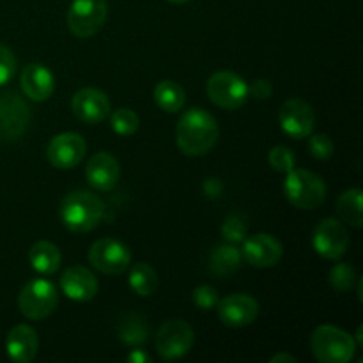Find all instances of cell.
<instances>
[{
  "instance_id": "6da1fadb",
  "label": "cell",
  "mask_w": 363,
  "mask_h": 363,
  "mask_svg": "<svg viewBox=\"0 0 363 363\" xmlns=\"http://www.w3.org/2000/svg\"><path fill=\"white\" fill-rule=\"evenodd\" d=\"M218 135L220 128L215 117L195 106L181 116L176 126V144L186 156H202L215 147Z\"/></svg>"
},
{
  "instance_id": "7a4b0ae2",
  "label": "cell",
  "mask_w": 363,
  "mask_h": 363,
  "mask_svg": "<svg viewBox=\"0 0 363 363\" xmlns=\"http://www.w3.org/2000/svg\"><path fill=\"white\" fill-rule=\"evenodd\" d=\"M105 215V204L98 195L85 190L67 194L60 202V220L71 233H89L96 229Z\"/></svg>"
},
{
  "instance_id": "3957f363",
  "label": "cell",
  "mask_w": 363,
  "mask_h": 363,
  "mask_svg": "<svg viewBox=\"0 0 363 363\" xmlns=\"http://www.w3.org/2000/svg\"><path fill=\"white\" fill-rule=\"evenodd\" d=\"M311 347L321 363H347L357 353V342L350 333L335 326L323 325L312 332Z\"/></svg>"
},
{
  "instance_id": "277c9868",
  "label": "cell",
  "mask_w": 363,
  "mask_h": 363,
  "mask_svg": "<svg viewBox=\"0 0 363 363\" xmlns=\"http://www.w3.org/2000/svg\"><path fill=\"white\" fill-rule=\"evenodd\" d=\"M287 201L298 209H315L325 202L326 184L321 176L305 169H293L284 181Z\"/></svg>"
},
{
  "instance_id": "5b68a950",
  "label": "cell",
  "mask_w": 363,
  "mask_h": 363,
  "mask_svg": "<svg viewBox=\"0 0 363 363\" xmlns=\"http://www.w3.org/2000/svg\"><path fill=\"white\" fill-rule=\"evenodd\" d=\"M59 305L57 287L46 279H34L25 284L18 296V308L32 321L46 319Z\"/></svg>"
},
{
  "instance_id": "8992f818",
  "label": "cell",
  "mask_w": 363,
  "mask_h": 363,
  "mask_svg": "<svg viewBox=\"0 0 363 363\" xmlns=\"http://www.w3.org/2000/svg\"><path fill=\"white\" fill-rule=\"evenodd\" d=\"M209 99L216 106L225 110H236L247 103L250 91L248 84L233 71H218L211 74V78L206 84Z\"/></svg>"
},
{
  "instance_id": "52a82bcc",
  "label": "cell",
  "mask_w": 363,
  "mask_h": 363,
  "mask_svg": "<svg viewBox=\"0 0 363 363\" xmlns=\"http://www.w3.org/2000/svg\"><path fill=\"white\" fill-rule=\"evenodd\" d=\"M194 328L183 319H170L160 326L156 333L155 346L163 360H179L186 357L194 347Z\"/></svg>"
},
{
  "instance_id": "ba28073f",
  "label": "cell",
  "mask_w": 363,
  "mask_h": 363,
  "mask_svg": "<svg viewBox=\"0 0 363 363\" xmlns=\"http://www.w3.org/2000/svg\"><path fill=\"white\" fill-rule=\"evenodd\" d=\"M108 16L106 0H73L67 11V27L77 38H91L101 30Z\"/></svg>"
},
{
  "instance_id": "9c48e42d",
  "label": "cell",
  "mask_w": 363,
  "mask_h": 363,
  "mask_svg": "<svg viewBox=\"0 0 363 363\" xmlns=\"http://www.w3.org/2000/svg\"><path fill=\"white\" fill-rule=\"evenodd\" d=\"M30 106L16 92L0 94V140L14 142L30 124Z\"/></svg>"
},
{
  "instance_id": "30bf717a",
  "label": "cell",
  "mask_w": 363,
  "mask_h": 363,
  "mask_svg": "<svg viewBox=\"0 0 363 363\" xmlns=\"http://www.w3.org/2000/svg\"><path fill=\"white\" fill-rule=\"evenodd\" d=\"M89 262L105 275H121L130 266L131 250L116 238H101L89 250Z\"/></svg>"
},
{
  "instance_id": "8fae6325",
  "label": "cell",
  "mask_w": 363,
  "mask_h": 363,
  "mask_svg": "<svg viewBox=\"0 0 363 363\" xmlns=\"http://www.w3.org/2000/svg\"><path fill=\"white\" fill-rule=\"evenodd\" d=\"M312 247L321 257L335 261L342 257L350 248V234L339 220L326 218L314 229Z\"/></svg>"
},
{
  "instance_id": "7c38bea8",
  "label": "cell",
  "mask_w": 363,
  "mask_h": 363,
  "mask_svg": "<svg viewBox=\"0 0 363 363\" xmlns=\"http://www.w3.org/2000/svg\"><path fill=\"white\" fill-rule=\"evenodd\" d=\"M280 128L286 135L301 140L311 137L315 128V113L303 99H287L279 112Z\"/></svg>"
},
{
  "instance_id": "4fadbf2b",
  "label": "cell",
  "mask_w": 363,
  "mask_h": 363,
  "mask_svg": "<svg viewBox=\"0 0 363 363\" xmlns=\"http://www.w3.org/2000/svg\"><path fill=\"white\" fill-rule=\"evenodd\" d=\"M87 144L78 133H60L50 140L46 156L55 169H74L84 160Z\"/></svg>"
},
{
  "instance_id": "5bb4252c",
  "label": "cell",
  "mask_w": 363,
  "mask_h": 363,
  "mask_svg": "<svg viewBox=\"0 0 363 363\" xmlns=\"http://www.w3.org/2000/svg\"><path fill=\"white\" fill-rule=\"evenodd\" d=\"M220 321L230 328L252 325L259 315V303L250 294H230L216 303Z\"/></svg>"
},
{
  "instance_id": "9a60e30c",
  "label": "cell",
  "mask_w": 363,
  "mask_h": 363,
  "mask_svg": "<svg viewBox=\"0 0 363 363\" xmlns=\"http://www.w3.org/2000/svg\"><path fill=\"white\" fill-rule=\"evenodd\" d=\"M243 259L254 268H273L282 259V243L272 234H254L243 240Z\"/></svg>"
},
{
  "instance_id": "2e32d148",
  "label": "cell",
  "mask_w": 363,
  "mask_h": 363,
  "mask_svg": "<svg viewBox=\"0 0 363 363\" xmlns=\"http://www.w3.org/2000/svg\"><path fill=\"white\" fill-rule=\"evenodd\" d=\"M71 108H73L77 119H80L82 123L98 124L108 117L110 99L99 89L85 87L73 96Z\"/></svg>"
},
{
  "instance_id": "e0dca14e",
  "label": "cell",
  "mask_w": 363,
  "mask_h": 363,
  "mask_svg": "<svg viewBox=\"0 0 363 363\" xmlns=\"http://www.w3.org/2000/svg\"><path fill=\"white\" fill-rule=\"evenodd\" d=\"M60 289L73 301H91L98 294V279L84 266H69L60 277Z\"/></svg>"
},
{
  "instance_id": "ac0fdd59",
  "label": "cell",
  "mask_w": 363,
  "mask_h": 363,
  "mask_svg": "<svg viewBox=\"0 0 363 363\" xmlns=\"http://www.w3.org/2000/svg\"><path fill=\"white\" fill-rule=\"evenodd\" d=\"M121 177V167L108 152H96L85 167V179L94 190L110 191Z\"/></svg>"
},
{
  "instance_id": "d6986e66",
  "label": "cell",
  "mask_w": 363,
  "mask_h": 363,
  "mask_svg": "<svg viewBox=\"0 0 363 363\" xmlns=\"http://www.w3.org/2000/svg\"><path fill=\"white\" fill-rule=\"evenodd\" d=\"M20 85L23 89V94L32 101H46L53 94L55 80L48 67L38 62H30L21 71Z\"/></svg>"
},
{
  "instance_id": "ffe728a7",
  "label": "cell",
  "mask_w": 363,
  "mask_h": 363,
  "mask_svg": "<svg viewBox=\"0 0 363 363\" xmlns=\"http://www.w3.org/2000/svg\"><path fill=\"white\" fill-rule=\"evenodd\" d=\"M39 350L38 333L32 326L18 325L7 333L6 351L7 357L16 363H28L35 358Z\"/></svg>"
},
{
  "instance_id": "44dd1931",
  "label": "cell",
  "mask_w": 363,
  "mask_h": 363,
  "mask_svg": "<svg viewBox=\"0 0 363 363\" xmlns=\"http://www.w3.org/2000/svg\"><path fill=\"white\" fill-rule=\"evenodd\" d=\"M28 261H30L34 272L41 273V275H53L59 272L62 255H60L57 245L50 243V241H38L28 250Z\"/></svg>"
},
{
  "instance_id": "7402d4cb",
  "label": "cell",
  "mask_w": 363,
  "mask_h": 363,
  "mask_svg": "<svg viewBox=\"0 0 363 363\" xmlns=\"http://www.w3.org/2000/svg\"><path fill=\"white\" fill-rule=\"evenodd\" d=\"M243 254L236 245H218L209 257V269L216 277H230L243 264Z\"/></svg>"
},
{
  "instance_id": "603a6c76",
  "label": "cell",
  "mask_w": 363,
  "mask_h": 363,
  "mask_svg": "<svg viewBox=\"0 0 363 363\" xmlns=\"http://www.w3.org/2000/svg\"><path fill=\"white\" fill-rule=\"evenodd\" d=\"M155 101L163 112H181L184 103H186V92L177 82L162 80L155 87Z\"/></svg>"
},
{
  "instance_id": "cb8c5ba5",
  "label": "cell",
  "mask_w": 363,
  "mask_h": 363,
  "mask_svg": "<svg viewBox=\"0 0 363 363\" xmlns=\"http://www.w3.org/2000/svg\"><path fill=\"white\" fill-rule=\"evenodd\" d=\"M337 213H339L340 220L346 222L347 225L360 229L363 225L360 188H351V190H346L340 195L339 202H337Z\"/></svg>"
},
{
  "instance_id": "d4e9b609",
  "label": "cell",
  "mask_w": 363,
  "mask_h": 363,
  "mask_svg": "<svg viewBox=\"0 0 363 363\" xmlns=\"http://www.w3.org/2000/svg\"><path fill=\"white\" fill-rule=\"evenodd\" d=\"M130 287L138 296H151L158 287V275L147 262H138L130 273Z\"/></svg>"
},
{
  "instance_id": "484cf974",
  "label": "cell",
  "mask_w": 363,
  "mask_h": 363,
  "mask_svg": "<svg viewBox=\"0 0 363 363\" xmlns=\"http://www.w3.org/2000/svg\"><path fill=\"white\" fill-rule=\"evenodd\" d=\"M149 335V328H147V323L144 321L142 318L138 315H131L128 318L126 321H123L119 330V337L126 346L130 347H138L147 340Z\"/></svg>"
},
{
  "instance_id": "4316f807",
  "label": "cell",
  "mask_w": 363,
  "mask_h": 363,
  "mask_svg": "<svg viewBox=\"0 0 363 363\" xmlns=\"http://www.w3.org/2000/svg\"><path fill=\"white\" fill-rule=\"evenodd\" d=\"M138 124H140L138 116L130 108L116 110L112 113V117H110V126L121 137H130V135H133L138 130Z\"/></svg>"
},
{
  "instance_id": "83f0119b",
  "label": "cell",
  "mask_w": 363,
  "mask_h": 363,
  "mask_svg": "<svg viewBox=\"0 0 363 363\" xmlns=\"http://www.w3.org/2000/svg\"><path fill=\"white\" fill-rule=\"evenodd\" d=\"M330 284H332L333 289H337L339 293H347V291L353 289L354 286V269L351 268L346 262H340V264H335L332 269H330Z\"/></svg>"
},
{
  "instance_id": "f1b7e54d",
  "label": "cell",
  "mask_w": 363,
  "mask_h": 363,
  "mask_svg": "<svg viewBox=\"0 0 363 363\" xmlns=\"http://www.w3.org/2000/svg\"><path fill=\"white\" fill-rule=\"evenodd\" d=\"M269 165L275 172L287 174L294 169V163H296V158H294V152L291 151L286 145H275V147L269 151Z\"/></svg>"
},
{
  "instance_id": "f546056e",
  "label": "cell",
  "mask_w": 363,
  "mask_h": 363,
  "mask_svg": "<svg viewBox=\"0 0 363 363\" xmlns=\"http://www.w3.org/2000/svg\"><path fill=\"white\" fill-rule=\"evenodd\" d=\"M222 236L230 245L243 243V240L247 238V227H245L243 220L236 215L229 216L222 225Z\"/></svg>"
},
{
  "instance_id": "4dcf8cb0",
  "label": "cell",
  "mask_w": 363,
  "mask_h": 363,
  "mask_svg": "<svg viewBox=\"0 0 363 363\" xmlns=\"http://www.w3.org/2000/svg\"><path fill=\"white\" fill-rule=\"evenodd\" d=\"M308 149H311V155L318 160H328L332 158L333 151H335V145L333 140L325 133L319 135H311L308 138Z\"/></svg>"
},
{
  "instance_id": "1f68e13d",
  "label": "cell",
  "mask_w": 363,
  "mask_h": 363,
  "mask_svg": "<svg viewBox=\"0 0 363 363\" xmlns=\"http://www.w3.org/2000/svg\"><path fill=\"white\" fill-rule=\"evenodd\" d=\"M191 300H194V303L197 305L201 311H211V308L216 307L220 296L218 291L213 286H199L197 289L191 293Z\"/></svg>"
},
{
  "instance_id": "d6a6232c",
  "label": "cell",
  "mask_w": 363,
  "mask_h": 363,
  "mask_svg": "<svg viewBox=\"0 0 363 363\" xmlns=\"http://www.w3.org/2000/svg\"><path fill=\"white\" fill-rule=\"evenodd\" d=\"M16 57L7 46L0 45V87L6 85L16 73Z\"/></svg>"
},
{
  "instance_id": "836d02e7",
  "label": "cell",
  "mask_w": 363,
  "mask_h": 363,
  "mask_svg": "<svg viewBox=\"0 0 363 363\" xmlns=\"http://www.w3.org/2000/svg\"><path fill=\"white\" fill-rule=\"evenodd\" d=\"M248 91H250V94L254 96V98L264 99L272 96L273 85L272 82L266 80V78H257V80L252 82V85H248Z\"/></svg>"
},
{
  "instance_id": "e575fe53",
  "label": "cell",
  "mask_w": 363,
  "mask_h": 363,
  "mask_svg": "<svg viewBox=\"0 0 363 363\" xmlns=\"http://www.w3.org/2000/svg\"><path fill=\"white\" fill-rule=\"evenodd\" d=\"M128 362L131 363H149L151 362V357L145 353L144 350H133L130 354H128Z\"/></svg>"
},
{
  "instance_id": "d590c367",
  "label": "cell",
  "mask_w": 363,
  "mask_h": 363,
  "mask_svg": "<svg viewBox=\"0 0 363 363\" xmlns=\"http://www.w3.org/2000/svg\"><path fill=\"white\" fill-rule=\"evenodd\" d=\"M269 363H296V358L287 353H279L269 360Z\"/></svg>"
},
{
  "instance_id": "8d00e7d4",
  "label": "cell",
  "mask_w": 363,
  "mask_h": 363,
  "mask_svg": "<svg viewBox=\"0 0 363 363\" xmlns=\"http://www.w3.org/2000/svg\"><path fill=\"white\" fill-rule=\"evenodd\" d=\"M167 2H170V4H188V2H191V0H167Z\"/></svg>"
}]
</instances>
